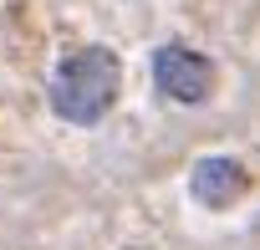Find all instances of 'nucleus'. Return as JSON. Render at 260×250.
Listing matches in <instances>:
<instances>
[{
	"label": "nucleus",
	"mask_w": 260,
	"mask_h": 250,
	"mask_svg": "<svg viewBox=\"0 0 260 250\" xmlns=\"http://www.w3.org/2000/svg\"><path fill=\"white\" fill-rule=\"evenodd\" d=\"M117 82H122L117 56L107 46H82V51H72L56 67V77H51V107L67 122H97L112 107Z\"/></svg>",
	"instance_id": "obj_1"
},
{
	"label": "nucleus",
	"mask_w": 260,
	"mask_h": 250,
	"mask_svg": "<svg viewBox=\"0 0 260 250\" xmlns=\"http://www.w3.org/2000/svg\"><path fill=\"white\" fill-rule=\"evenodd\" d=\"M153 82H158L164 97H174V102H204L209 87H214V67H209L199 51H189V46H158V56H153Z\"/></svg>",
	"instance_id": "obj_2"
},
{
	"label": "nucleus",
	"mask_w": 260,
	"mask_h": 250,
	"mask_svg": "<svg viewBox=\"0 0 260 250\" xmlns=\"http://www.w3.org/2000/svg\"><path fill=\"white\" fill-rule=\"evenodd\" d=\"M245 169L235 164V159H199L194 164V174H189V194L204 204V209H224V204H235L240 194H245Z\"/></svg>",
	"instance_id": "obj_3"
}]
</instances>
